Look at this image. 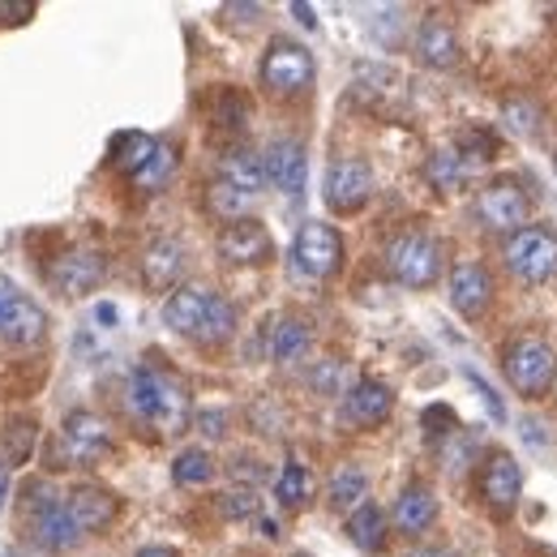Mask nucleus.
I'll list each match as a JSON object with an SVG mask.
<instances>
[{
  "instance_id": "nucleus-1",
  "label": "nucleus",
  "mask_w": 557,
  "mask_h": 557,
  "mask_svg": "<svg viewBox=\"0 0 557 557\" xmlns=\"http://www.w3.org/2000/svg\"><path fill=\"white\" fill-rule=\"evenodd\" d=\"M129 404L146 424H154L168 437L189 424V391L168 369H138L129 382Z\"/></svg>"
},
{
  "instance_id": "nucleus-2",
  "label": "nucleus",
  "mask_w": 557,
  "mask_h": 557,
  "mask_svg": "<svg viewBox=\"0 0 557 557\" xmlns=\"http://www.w3.org/2000/svg\"><path fill=\"white\" fill-rule=\"evenodd\" d=\"M506 267L523 283H549L557 275V232L545 223H528L506 240Z\"/></svg>"
},
{
  "instance_id": "nucleus-3",
  "label": "nucleus",
  "mask_w": 557,
  "mask_h": 557,
  "mask_svg": "<svg viewBox=\"0 0 557 557\" xmlns=\"http://www.w3.org/2000/svg\"><path fill=\"white\" fill-rule=\"evenodd\" d=\"M386 271L404 287H433L442 278V245L424 232H404L386 249Z\"/></svg>"
},
{
  "instance_id": "nucleus-4",
  "label": "nucleus",
  "mask_w": 557,
  "mask_h": 557,
  "mask_svg": "<svg viewBox=\"0 0 557 557\" xmlns=\"http://www.w3.org/2000/svg\"><path fill=\"white\" fill-rule=\"evenodd\" d=\"M506 377H510V386L519 391V395H528V399H541V395H549L557 382V351L545 344V339H515L510 348H506Z\"/></svg>"
},
{
  "instance_id": "nucleus-5",
  "label": "nucleus",
  "mask_w": 557,
  "mask_h": 557,
  "mask_svg": "<svg viewBox=\"0 0 557 557\" xmlns=\"http://www.w3.org/2000/svg\"><path fill=\"white\" fill-rule=\"evenodd\" d=\"M318 77L313 52L296 39H271L267 57H262V86L275 95H305Z\"/></svg>"
},
{
  "instance_id": "nucleus-6",
  "label": "nucleus",
  "mask_w": 557,
  "mask_h": 557,
  "mask_svg": "<svg viewBox=\"0 0 557 557\" xmlns=\"http://www.w3.org/2000/svg\"><path fill=\"white\" fill-rule=\"evenodd\" d=\"M292 267L305 278L339 275V267H344V236H339L331 223L309 219V223L296 232V240H292Z\"/></svg>"
},
{
  "instance_id": "nucleus-7",
  "label": "nucleus",
  "mask_w": 557,
  "mask_h": 557,
  "mask_svg": "<svg viewBox=\"0 0 557 557\" xmlns=\"http://www.w3.org/2000/svg\"><path fill=\"white\" fill-rule=\"evenodd\" d=\"M476 214H481V223L488 232H519V227H528L532 198L523 194L519 181L502 176V181H493L476 194Z\"/></svg>"
},
{
  "instance_id": "nucleus-8",
  "label": "nucleus",
  "mask_w": 557,
  "mask_h": 557,
  "mask_svg": "<svg viewBox=\"0 0 557 557\" xmlns=\"http://www.w3.org/2000/svg\"><path fill=\"white\" fill-rule=\"evenodd\" d=\"M373 198V168L364 159H335L331 172H326V207L335 214H356Z\"/></svg>"
},
{
  "instance_id": "nucleus-9",
  "label": "nucleus",
  "mask_w": 557,
  "mask_h": 557,
  "mask_svg": "<svg viewBox=\"0 0 557 557\" xmlns=\"http://www.w3.org/2000/svg\"><path fill=\"white\" fill-rule=\"evenodd\" d=\"M108 275V262H103V253L99 249H90V245H70L57 262H52V283H57V292L61 296H90L99 283Z\"/></svg>"
},
{
  "instance_id": "nucleus-10",
  "label": "nucleus",
  "mask_w": 557,
  "mask_h": 557,
  "mask_svg": "<svg viewBox=\"0 0 557 557\" xmlns=\"http://www.w3.org/2000/svg\"><path fill=\"white\" fill-rule=\"evenodd\" d=\"M271 253H275V245H271V232H267L262 219L245 214V219H236L219 232V258L227 267H262Z\"/></svg>"
},
{
  "instance_id": "nucleus-11",
  "label": "nucleus",
  "mask_w": 557,
  "mask_h": 557,
  "mask_svg": "<svg viewBox=\"0 0 557 557\" xmlns=\"http://www.w3.org/2000/svg\"><path fill=\"white\" fill-rule=\"evenodd\" d=\"M108 446H112V429H108V420L95 417V412H70L65 424H61V450H65V459L70 463H95L99 455H108Z\"/></svg>"
},
{
  "instance_id": "nucleus-12",
  "label": "nucleus",
  "mask_w": 557,
  "mask_h": 557,
  "mask_svg": "<svg viewBox=\"0 0 557 557\" xmlns=\"http://www.w3.org/2000/svg\"><path fill=\"white\" fill-rule=\"evenodd\" d=\"M65 515H70L77 536H95V532H108V528L116 523L121 502H116V493H108V488L77 485L70 493V502H65Z\"/></svg>"
},
{
  "instance_id": "nucleus-13",
  "label": "nucleus",
  "mask_w": 557,
  "mask_h": 557,
  "mask_svg": "<svg viewBox=\"0 0 557 557\" xmlns=\"http://www.w3.org/2000/svg\"><path fill=\"white\" fill-rule=\"evenodd\" d=\"M262 168H267V181L275 185L278 194H287V198H300V189H305V176H309V154H305V146L292 138H278L267 146V154H262Z\"/></svg>"
},
{
  "instance_id": "nucleus-14",
  "label": "nucleus",
  "mask_w": 557,
  "mask_h": 557,
  "mask_svg": "<svg viewBox=\"0 0 557 557\" xmlns=\"http://www.w3.org/2000/svg\"><path fill=\"white\" fill-rule=\"evenodd\" d=\"M395 412V391L377 377H360L351 382L348 395H344V420L356 424V429H373Z\"/></svg>"
},
{
  "instance_id": "nucleus-15",
  "label": "nucleus",
  "mask_w": 557,
  "mask_h": 557,
  "mask_svg": "<svg viewBox=\"0 0 557 557\" xmlns=\"http://www.w3.org/2000/svg\"><path fill=\"white\" fill-rule=\"evenodd\" d=\"M481 493H485V502L493 510H515V502H519V493H523V468H519V459L510 455V450H493L485 459V468H481Z\"/></svg>"
},
{
  "instance_id": "nucleus-16",
  "label": "nucleus",
  "mask_w": 557,
  "mask_h": 557,
  "mask_svg": "<svg viewBox=\"0 0 557 557\" xmlns=\"http://www.w3.org/2000/svg\"><path fill=\"white\" fill-rule=\"evenodd\" d=\"M210 300H214V292L202 287V283L176 287V292L163 300V322H168V331L198 339V331H202V322H207V313H210Z\"/></svg>"
},
{
  "instance_id": "nucleus-17",
  "label": "nucleus",
  "mask_w": 557,
  "mask_h": 557,
  "mask_svg": "<svg viewBox=\"0 0 557 557\" xmlns=\"http://www.w3.org/2000/svg\"><path fill=\"white\" fill-rule=\"evenodd\" d=\"M493 300V278L481 262H455L450 271V305L463 318H481Z\"/></svg>"
},
{
  "instance_id": "nucleus-18",
  "label": "nucleus",
  "mask_w": 557,
  "mask_h": 557,
  "mask_svg": "<svg viewBox=\"0 0 557 557\" xmlns=\"http://www.w3.org/2000/svg\"><path fill=\"white\" fill-rule=\"evenodd\" d=\"M437 519V493L424 485V481H412V485L399 488L395 497V528L408 532V536H420L429 532Z\"/></svg>"
},
{
  "instance_id": "nucleus-19",
  "label": "nucleus",
  "mask_w": 557,
  "mask_h": 557,
  "mask_svg": "<svg viewBox=\"0 0 557 557\" xmlns=\"http://www.w3.org/2000/svg\"><path fill=\"white\" fill-rule=\"evenodd\" d=\"M30 536H35L44 549H70L73 541H77V532H73L70 515H65V502L39 497V502L30 506Z\"/></svg>"
},
{
  "instance_id": "nucleus-20",
  "label": "nucleus",
  "mask_w": 557,
  "mask_h": 557,
  "mask_svg": "<svg viewBox=\"0 0 557 557\" xmlns=\"http://www.w3.org/2000/svg\"><path fill=\"white\" fill-rule=\"evenodd\" d=\"M417 57L429 70H450L459 61V35L446 17H424L417 30Z\"/></svg>"
},
{
  "instance_id": "nucleus-21",
  "label": "nucleus",
  "mask_w": 557,
  "mask_h": 557,
  "mask_svg": "<svg viewBox=\"0 0 557 557\" xmlns=\"http://www.w3.org/2000/svg\"><path fill=\"white\" fill-rule=\"evenodd\" d=\"M181 271H185V245L172 240V236L154 240V245L141 253V278H146L150 292H168V287L181 278Z\"/></svg>"
},
{
  "instance_id": "nucleus-22",
  "label": "nucleus",
  "mask_w": 557,
  "mask_h": 557,
  "mask_svg": "<svg viewBox=\"0 0 557 557\" xmlns=\"http://www.w3.org/2000/svg\"><path fill=\"white\" fill-rule=\"evenodd\" d=\"M44 335H48V313H44L30 296H22V300L4 313V322H0V339H4V344H17V348H35Z\"/></svg>"
},
{
  "instance_id": "nucleus-23",
  "label": "nucleus",
  "mask_w": 557,
  "mask_h": 557,
  "mask_svg": "<svg viewBox=\"0 0 557 557\" xmlns=\"http://www.w3.org/2000/svg\"><path fill=\"white\" fill-rule=\"evenodd\" d=\"M476 163L459 150V146H446V150H437L429 163H424V176H429V185L433 189H442V194H455L463 181H468V172H472Z\"/></svg>"
},
{
  "instance_id": "nucleus-24",
  "label": "nucleus",
  "mask_w": 557,
  "mask_h": 557,
  "mask_svg": "<svg viewBox=\"0 0 557 557\" xmlns=\"http://www.w3.org/2000/svg\"><path fill=\"white\" fill-rule=\"evenodd\" d=\"M348 536H351V545L364 549V554H377V549L386 545V515H382L377 502H360V506L351 510Z\"/></svg>"
},
{
  "instance_id": "nucleus-25",
  "label": "nucleus",
  "mask_w": 557,
  "mask_h": 557,
  "mask_svg": "<svg viewBox=\"0 0 557 557\" xmlns=\"http://www.w3.org/2000/svg\"><path fill=\"white\" fill-rule=\"evenodd\" d=\"M219 181H227V185H236L240 194H258L262 185H267V168H262V154L258 150H232L227 159H223V176Z\"/></svg>"
},
{
  "instance_id": "nucleus-26",
  "label": "nucleus",
  "mask_w": 557,
  "mask_h": 557,
  "mask_svg": "<svg viewBox=\"0 0 557 557\" xmlns=\"http://www.w3.org/2000/svg\"><path fill=\"white\" fill-rule=\"evenodd\" d=\"M309 348V322L305 318H278L271 331V360L275 364H296Z\"/></svg>"
},
{
  "instance_id": "nucleus-27",
  "label": "nucleus",
  "mask_w": 557,
  "mask_h": 557,
  "mask_svg": "<svg viewBox=\"0 0 557 557\" xmlns=\"http://www.w3.org/2000/svg\"><path fill=\"white\" fill-rule=\"evenodd\" d=\"M172 172H176V150H172L168 141H159V146H154V154L141 163L129 181L138 185L141 194H159V189L172 181Z\"/></svg>"
},
{
  "instance_id": "nucleus-28",
  "label": "nucleus",
  "mask_w": 557,
  "mask_h": 557,
  "mask_svg": "<svg viewBox=\"0 0 557 557\" xmlns=\"http://www.w3.org/2000/svg\"><path fill=\"white\" fill-rule=\"evenodd\" d=\"M364 493H369V476H364L360 468H351V463H344V468L331 476V485H326L331 506H335V510H348V515L364 502Z\"/></svg>"
},
{
  "instance_id": "nucleus-29",
  "label": "nucleus",
  "mask_w": 557,
  "mask_h": 557,
  "mask_svg": "<svg viewBox=\"0 0 557 557\" xmlns=\"http://www.w3.org/2000/svg\"><path fill=\"white\" fill-rule=\"evenodd\" d=\"M172 481H176L181 488L210 485V481H214V459H210L202 446H189V450H181V455L172 459Z\"/></svg>"
},
{
  "instance_id": "nucleus-30",
  "label": "nucleus",
  "mask_w": 557,
  "mask_h": 557,
  "mask_svg": "<svg viewBox=\"0 0 557 557\" xmlns=\"http://www.w3.org/2000/svg\"><path fill=\"white\" fill-rule=\"evenodd\" d=\"M309 493H313V476H309V468L305 463H283V472H278L275 481V497L287 506V510H296V506H305L309 502Z\"/></svg>"
},
{
  "instance_id": "nucleus-31",
  "label": "nucleus",
  "mask_w": 557,
  "mask_h": 557,
  "mask_svg": "<svg viewBox=\"0 0 557 557\" xmlns=\"http://www.w3.org/2000/svg\"><path fill=\"white\" fill-rule=\"evenodd\" d=\"M236 335V305L227 296H214L210 300V313L198 331V344H227Z\"/></svg>"
},
{
  "instance_id": "nucleus-32",
  "label": "nucleus",
  "mask_w": 557,
  "mask_h": 557,
  "mask_svg": "<svg viewBox=\"0 0 557 557\" xmlns=\"http://www.w3.org/2000/svg\"><path fill=\"white\" fill-rule=\"evenodd\" d=\"M207 207L219 214V219H227V223H236V219H245V210L253 207V198L249 194H240L236 185H227V181H214L207 194Z\"/></svg>"
},
{
  "instance_id": "nucleus-33",
  "label": "nucleus",
  "mask_w": 557,
  "mask_h": 557,
  "mask_svg": "<svg viewBox=\"0 0 557 557\" xmlns=\"http://www.w3.org/2000/svg\"><path fill=\"white\" fill-rule=\"evenodd\" d=\"M154 146H159V141L146 138V134H125V138L116 141V163H121V172L134 176L141 163L154 154Z\"/></svg>"
},
{
  "instance_id": "nucleus-34",
  "label": "nucleus",
  "mask_w": 557,
  "mask_h": 557,
  "mask_svg": "<svg viewBox=\"0 0 557 557\" xmlns=\"http://www.w3.org/2000/svg\"><path fill=\"white\" fill-rule=\"evenodd\" d=\"M9 437H4V455L13 459V463H26V455H30V442H35V420H9V429H4Z\"/></svg>"
},
{
  "instance_id": "nucleus-35",
  "label": "nucleus",
  "mask_w": 557,
  "mask_h": 557,
  "mask_svg": "<svg viewBox=\"0 0 557 557\" xmlns=\"http://www.w3.org/2000/svg\"><path fill=\"white\" fill-rule=\"evenodd\" d=\"M219 510L227 519H249V515H258V493L253 488H232V493L219 497Z\"/></svg>"
},
{
  "instance_id": "nucleus-36",
  "label": "nucleus",
  "mask_w": 557,
  "mask_h": 557,
  "mask_svg": "<svg viewBox=\"0 0 557 557\" xmlns=\"http://www.w3.org/2000/svg\"><path fill=\"white\" fill-rule=\"evenodd\" d=\"M506 129H515L519 138H528L532 129H536V108L532 103H506Z\"/></svg>"
},
{
  "instance_id": "nucleus-37",
  "label": "nucleus",
  "mask_w": 557,
  "mask_h": 557,
  "mask_svg": "<svg viewBox=\"0 0 557 557\" xmlns=\"http://www.w3.org/2000/svg\"><path fill=\"white\" fill-rule=\"evenodd\" d=\"M472 386H476V391H481V399H485L488 417H493V420H506V408H502V399H497V395H493V386H488L485 377H476V373H472Z\"/></svg>"
},
{
  "instance_id": "nucleus-38",
  "label": "nucleus",
  "mask_w": 557,
  "mask_h": 557,
  "mask_svg": "<svg viewBox=\"0 0 557 557\" xmlns=\"http://www.w3.org/2000/svg\"><path fill=\"white\" fill-rule=\"evenodd\" d=\"M22 296H26V292H22V287H17L13 278L0 275V322H4V313H9V309H13L17 300H22Z\"/></svg>"
},
{
  "instance_id": "nucleus-39",
  "label": "nucleus",
  "mask_w": 557,
  "mask_h": 557,
  "mask_svg": "<svg viewBox=\"0 0 557 557\" xmlns=\"http://www.w3.org/2000/svg\"><path fill=\"white\" fill-rule=\"evenodd\" d=\"M223 13H227V17H258V13H262V4H227Z\"/></svg>"
},
{
  "instance_id": "nucleus-40",
  "label": "nucleus",
  "mask_w": 557,
  "mask_h": 557,
  "mask_svg": "<svg viewBox=\"0 0 557 557\" xmlns=\"http://www.w3.org/2000/svg\"><path fill=\"white\" fill-rule=\"evenodd\" d=\"M292 13H296V17H300V22L309 26V30L318 26V13H313V4H300V0H296V4H292Z\"/></svg>"
},
{
  "instance_id": "nucleus-41",
  "label": "nucleus",
  "mask_w": 557,
  "mask_h": 557,
  "mask_svg": "<svg viewBox=\"0 0 557 557\" xmlns=\"http://www.w3.org/2000/svg\"><path fill=\"white\" fill-rule=\"evenodd\" d=\"M9 502V463L0 459V506Z\"/></svg>"
},
{
  "instance_id": "nucleus-42",
  "label": "nucleus",
  "mask_w": 557,
  "mask_h": 557,
  "mask_svg": "<svg viewBox=\"0 0 557 557\" xmlns=\"http://www.w3.org/2000/svg\"><path fill=\"white\" fill-rule=\"evenodd\" d=\"M404 557H455V554H446V549H408Z\"/></svg>"
},
{
  "instance_id": "nucleus-43",
  "label": "nucleus",
  "mask_w": 557,
  "mask_h": 557,
  "mask_svg": "<svg viewBox=\"0 0 557 557\" xmlns=\"http://www.w3.org/2000/svg\"><path fill=\"white\" fill-rule=\"evenodd\" d=\"M138 557H181V554H172V549H159V545H150V549H138Z\"/></svg>"
},
{
  "instance_id": "nucleus-44",
  "label": "nucleus",
  "mask_w": 557,
  "mask_h": 557,
  "mask_svg": "<svg viewBox=\"0 0 557 557\" xmlns=\"http://www.w3.org/2000/svg\"><path fill=\"white\" fill-rule=\"evenodd\" d=\"M296 557H309V554H296Z\"/></svg>"
}]
</instances>
